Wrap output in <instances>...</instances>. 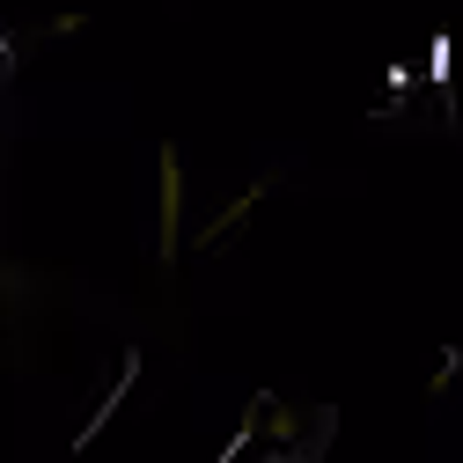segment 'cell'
<instances>
[{"instance_id": "1", "label": "cell", "mask_w": 463, "mask_h": 463, "mask_svg": "<svg viewBox=\"0 0 463 463\" xmlns=\"http://www.w3.org/2000/svg\"><path fill=\"white\" fill-rule=\"evenodd\" d=\"M177 228H184V162L162 155V258H177Z\"/></svg>"}]
</instances>
